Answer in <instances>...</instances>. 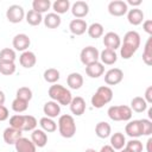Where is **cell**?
I'll return each instance as SVG.
<instances>
[{
	"label": "cell",
	"instance_id": "obj_52",
	"mask_svg": "<svg viewBox=\"0 0 152 152\" xmlns=\"http://www.w3.org/2000/svg\"><path fill=\"white\" fill-rule=\"evenodd\" d=\"M120 152H131V151H129V150H127V148H124V150H121Z\"/></svg>",
	"mask_w": 152,
	"mask_h": 152
},
{
	"label": "cell",
	"instance_id": "obj_23",
	"mask_svg": "<svg viewBox=\"0 0 152 152\" xmlns=\"http://www.w3.org/2000/svg\"><path fill=\"white\" fill-rule=\"evenodd\" d=\"M127 19L131 25H140L144 21V12L139 8H132L127 12Z\"/></svg>",
	"mask_w": 152,
	"mask_h": 152
},
{
	"label": "cell",
	"instance_id": "obj_2",
	"mask_svg": "<svg viewBox=\"0 0 152 152\" xmlns=\"http://www.w3.org/2000/svg\"><path fill=\"white\" fill-rule=\"evenodd\" d=\"M49 96L51 97L52 101L57 102L59 106H66V104H70L71 100H72V95H71V91L69 89H66L65 87L61 86V84H52L50 88H49V91H48Z\"/></svg>",
	"mask_w": 152,
	"mask_h": 152
},
{
	"label": "cell",
	"instance_id": "obj_17",
	"mask_svg": "<svg viewBox=\"0 0 152 152\" xmlns=\"http://www.w3.org/2000/svg\"><path fill=\"white\" fill-rule=\"evenodd\" d=\"M125 132L127 133L128 137L131 138H139L142 135L141 133V125H140V120H132L129 121L126 127H125Z\"/></svg>",
	"mask_w": 152,
	"mask_h": 152
},
{
	"label": "cell",
	"instance_id": "obj_27",
	"mask_svg": "<svg viewBox=\"0 0 152 152\" xmlns=\"http://www.w3.org/2000/svg\"><path fill=\"white\" fill-rule=\"evenodd\" d=\"M95 133H96V135H97L99 138L106 139V138H108V137L110 135V133H112V127H110V125H109L108 122H106V121H100V122L95 126Z\"/></svg>",
	"mask_w": 152,
	"mask_h": 152
},
{
	"label": "cell",
	"instance_id": "obj_21",
	"mask_svg": "<svg viewBox=\"0 0 152 152\" xmlns=\"http://www.w3.org/2000/svg\"><path fill=\"white\" fill-rule=\"evenodd\" d=\"M43 112L48 118L52 119V118H56V116L59 115L61 106L55 101H48V102H45V104L43 107Z\"/></svg>",
	"mask_w": 152,
	"mask_h": 152
},
{
	"label": "cell",
	"instance_id": "obj_33",
	"mask_svg": "<svg viewBox=\"0 0 152 152\" xmlns=\"http://www.w3.org/2000/svg\"><path fill=\"white\" fill-rule=\"evenodd\" d=\"M44 80L48 82V83H52V84H55L58 80H59V77H61V74H59V71L57 70V69H55V68H49V69H46L45 71H44Z\"/></svg>",
	"mask_w": 152,
	"mask_h": 152
},
{
	"label": "cell",
	"instance_id": "obj_44",
	"mask_svg": "<svg viewBox=\"0 0 152 152\" xmlns=\"http://www.w3.org/2000/svg\"><path fill=\"white\" fill-rule=\"evenodd\" d=\"M142 27H144V31L146 33H148L150 36L152 34V20H150V19L145 20L144 24H142Z\"/></svg>",
	"mask_w": 152,
	"mask_h": 152
},
{
	"label": "cell",
	"instance_id": "obj_38",
	"mask_svg": "<svg viewBox=\"0 0 152 152\" xmlns=\"http://www.w3.org/2000/svg\"><path fill=\"white\" fill-rule=\"evenodd\" d=\"M15 72V64L13 62H0V74L5 76L13 75Z\"/></svg>",
	"mask_w": 152,
	"mask_h": 152
},
{
	"label": "cell",
	"instance_id": "obj_41",
	"mask_svg": "<svg viewBox=\"0 0 152 152\" xmlns=\"http://www.w3.org/2000/svg\"><path fill=\"white\" fill-rule=\"evenodd\" d=\"M126 148L131 152H142V142L138 139H132L126 142Z\"/></svg>",
	"mask_w": 152,
	"mask_h": 152
},
{
	"label": "cell",
	"instance_id": "obj_7",
	"mask_svg": "<svg viewBox=\"0 0 152 152\" xmlns=\"http://www.w3.org/2000/svg\"><path fill=\"white\" fill-rule=\"evenodd\" d=\"M99 58H100V52L94 46H86L82 49V51L80 53V59L86 66L91 63L99 62Z\"/></svg>",
	"mask_w": 152,
	"mask_h": 152
},
{
	"label": "cell",
	"instance_id": "obj_26",
	"mask_svg": "<svg viewBox=\"0 0 152 152\" xmlns=\"http://www.w3.org/2000/svg\"><path fill=\"white\" fill-rule=\"evenodd\" d=\"M100 59L102 62V64H107V65H112L118 61V55L114 50H109V49H104L103 51H101L100 53Z\"/></svg>",
	"mask_w": 152,
	"mask_h": 152
},
{
	"label": "cell",
	"instance_id": "obj_16",
	"mask_svg": "<svg viewBox=\"0 0 152 152\" xmlns=\"http://www.w3.org/2000/svg\"><path fill=\"white\" fill-rule=\"evenodd\" d=\"M69 30L75 36H81L88 30V25L83 19H72L69 24Z\"/></svg>",
	"mask_w": 152,
	"mask_h": 152
},
{
	"label": "cell",
	"instance_id": "obj_25",
	"mask_svg": "<svg viewBox=\"0 0 152 152\" xmlns=\"http://www.w3.org/2000/svg\"><path fill=\"white\" fill-rule=\"evenodd\" d=\"M43 21H44V25L48 27V28H57L61 23H62V19L58 14H56L55 12L53 13H48L44 18H43Z\"/></svg>",
	"mask_w": 152,
	"mask_h": 152
},
{
	"label": "cell",
	"instance_id": "obj_48",
	"mask_svg": "<svg viewBox=\"0 0 152 152\" xmlns=\"http://www.w3.org/2000/svg\"><path fill=\"white\" fill-rule=\"evenodd\" d=\"M5 100H6L5 94H4V91H2V90H0V106H2V104L5 103Z\"/></svg>",
	"mask_w": 152,
	"mask_h": 152
},
{
	"label": "cell",
	"instance_id": "obj_13",
	"mask_svg": "<svg viewBox=\"0 0 152 152\" xmlns=\"http://www.w3.org/2000/svg\"><path fill=\"white\" fill-rule=\"evenodd\" d=\"M17 152H36V145L28 138H19L14 144Z\"/></svg>",
	"mask_w": 152,
	"mask_h": 152
},
{
	"label": "cell",
	"instance_id": "obj_8",
	"mask_svg": "<svg viewBox=\"0 0 152 152\" xmlns=\"http://www.w3.org/2000/svg\"><path fill=\"white\" fill-rule=\"evenodd\" d=\"M24 17H25V12L20 5H11L6 11V18L10 23L18 24L24 19Z\"/></svg>",
	"mask_w": 152,
	"mask_h": 152
},
{
	"label": "cell",
	"instance_id": "obj_32",
	"mask_svg": "<svg viewBox=\"0 0 152 152\" xmlns=\"http://www.w3.org/2000/svg\"><path fill=\"white\" fill-rule=\"evenodd\" d=\"M52 8L55 11L56 14H63L66 13L68 10L70 8V1L69 0H56L52 4Z\"/></svg>",
	"mask_w": 152,
	"mask_h": 152
},
{
	"label": "cell",
	"instance_id": "obj_39",
	"mask_svg": "<svg viewBox=\"0 0 152 152\" xmlns=\"http://www.w3.org/2000/svg\"><path fill=\"white\" fill-rule=\"evenodd\" d=\"M27 107H28V102H26L24 100H20V99H17V97L12 102V109L15 113H23L27 109Z\"/></svg>",
	"mask_w": 152,
	"mask_h": 152
},
{
	"label": "cell",
	"instance_id": "obj_10",
	"mask_svg": "<svg viewBox=\"0 0 152 152\" xmlns=\"http://www.w3.org/2000/svg\"><path fill=\"white\" fill-rule=\"evenodd\" d=\"M124 78V71L119 68H113L109 69L106 74H104V82L108 86H115L119 84Z\"/></svg>",
	"mask_w": 152,
	"mask_h": 152
},
{
	"label": "cell",
	"instance_id": "obj_34",
	"mask_svg": "<svg viewBox=\"0 0 152 152\" xmlns=\"http://www.w3.org/2000/svg\"><path fill=\"white\" fill-rule=\"evenodd\" d=\"M88 34L90 38H100L103 34V26L100 23H93L90 26H88Z\"/></svg>",
	"mask_w": 152,
	"mask_h": 152
},
{
	"label": "cell",
	"instance_id": "obj_20",
	"mask_svg": "<svg viewBox=\"0 0 152 152\" xmlns=\"http://www.w3.org/2000/svg\"><path fill=\"white\" fill-rule=\"evenodd\" d=\"M103 72H104V66L100 62H95V63H91L86 66V74L91 78H97Z\"/></svg>",
	"mask_w": 152,
	"mask_h": 152
},
{
	"label": "cell",
	"instance_id": "obj_29",
	"mask_svg": "<svg viewBox=\"0 0 152 152\" xmlns=\"http://www.w3.org/2000/svg\"><path fill=\"white\" fill-rule=\"evenodd\" d=\"M132 110L137 112V113H142L144 110L147 109V103L146 101L144 100V97H140V96H135L132 99L131 101V107H129Z\"/></svg>",
	"mask_w": 152,
	"mask_h": 152
},
{
	"label": "cell",
	"instance_id": "obj_1",
	"mask_svg": "<svg viewBox=\"0 0 152 152\" xmlns=\"http://www.w3.org/2000/svg\"><path fill=\"white\" fill-rule=\"evenodd\" d=\"M120 55L124 59H129L140 46V34L137 31H128L124 36V42L120 45Z\"/></svg>",
	"mask_w": 152,
	"mask_h": 152
},
{
	"label": "cell",
	"instance_id": "obj_47",
	"mask_svg": "<svg viewBox=\"0 0 152 152\" xmlns=\"http://www.w3.org/2000/svg\"><path fill=\"white\" fill-rule=\"evenodd\" d=\"M126 4H129V5H132V6H139V5L141 4V0H137V1H133V0H128Z\"/></svg>",
	"mask_w": 152,
	"mask_h": 152
},
{
	"label": "cell",
	"instance_id": "obj_51",
	"mask_svg": "<svg viewBox=\"0 0 152 152\" xmlns=\"http://www.w3.org/2000/svg\"><path fill=\"white\" fill-rule=\"evenodd\" d=\"M86 152H96V151H95L94 148H87V150H86Z\"/></svg>",
	"mask_w": 152,
	"mask_h": 152
},
{
	"label": "cell",
	"instance_id": "obj_49",
	"mask_svg": "<svg viewBox=\"0 0 152 152\" xmlns=\"http://www.w3.org/2000/svg\"><path fill=\"white\" fill-rule=\"evenodd\" d=\"M151 144H152V138H148V140H147V152H152Z\"/></svg>",
	"mask_w": 152,
	"mask_h": 152
},
{
	"label": "cell",
	"instance_id": "obj_6",
	"mask_svg": "<svg viewBox=\"0 0 152 152\" xmlns=\"http://www.w3.org/2000/svg\"><path fill=\"white\" fill-rule=\"evenodd\" d=\"M107 114L113 121H128L132 118V109L126 104L112 106L108 108Z\"/></svg>",
	"mask_w": 152,
	"mask_h": 152
},
{
	"label": "cell",
	"instance_id": "obj_18",
	"mask_svg": "<svg viewBox=\"0 0 152 152\" xmlns=\"http://www.w3.org/2000/svg\"><path fill=\"white\" fill-rule=\"evenodd\" d=\"M2 138H4V141L8 145H14L15 141L21 138V131L19 129H15L13 127H7L5 131H4V134H2Z\"/></svg>",
	"mask_w": 152,
	"mask_h": 152
},
{
	"label": "cell",
	"instance_id": "obj_15",
	"mask_svg": "<svg viewBox=\"0 0 152 152\" xmlns=\"http://www.w3.org/2000/svg\"><path fill=\"white\" fill-rule=\"evenodd\" d=\"M69 106H70L71 113L74 115H76V116H81L86 112V101L81 96L72 97V100H71V102H70Z\"/></svg>",
	"mask_w": 152,
	"mask_h": 152
},
{
	"label": "cell",
	"instance_id": "obj_9",
	"mask_svg": "<svg viewBox=\"0 0 152 152\" xmlns=\"http://www.w3.org/2000/svg\"><path fill=\"white\" fill-rule=\"evenodd\" d=\"M108 12L114 17H122L128 12L127 4L122 0H114L108 4Z\"/></svg>",
	"mask_w": 152,
	"mask_h": 152
},
{
	"label": "cell",
	"instance_id": "obj_36",
	"mask_svg": "<svg viewBox=\"0 0 152 152\" xmlns=\"http://www.w3.org/2000/svg\"><path fill=\"white\" fill-rule=\"evenodd\" d=\"M26 21L27 24H30L31 26H37L43 21V17L40 13H37L33 10H30L26 13Z\"/></svg>",
	"mask_w": 152,
	"mask_h": 152
},
{
	"label": "cell",
	"instance_id": "obj_31",
	"mask_svg": "<svg viewBox=\"0 0 152 152\" xmlns=\"http://www.w3.org/2000/svg\"><path fill=\"white\" fill-rule=\"evenodd\" d=\"M39 125L42 127V129L44 132H48V133H51V132H55L57 129V124L51 119V118H48V116H44L39 120Z\"/></svg>",
	"mask_w": 152,
	"mask_h": 152
},
{
	"label": "cell",
	"instance_id": "obj_30",
	"mask_svg": "<svg viewBox=\"0 0 152 152\" xmlns=\"http://www.w3.org/2000/svg\"><path fill=\"white\" fill-rule=\"evenodd\" d=\"M50 7H51L50 0H33V2H32V10L40 14L44 12H48V10H50Z\"/></svg>",
	"mask_w": 152,
	"mask_h": 152
},
{
	"label": "cell",
	"instance_id": "obj_14",
	"mask_svg": "<svg viewBox=\"0 0 152 152\" xmlns=\"http://www.w3.org/2000/svg\"><path fill=\"white\" fill-rule=\"evenodd\" d=\"M71 13L76 19L84 18L89 13V6H88V4L86 1H81V0L76 1L71 6Z\"/></svg>",
	"mask_w": 152,
	"mask_h": 152
},
{
	"label": "cell",
	"instance_id": "obj_37",
	"mask_svg": "<svg viewBox=\"0 0 152 152\" xmlns=\"http://www.w3.org/2000/svg\"><path fill=\"white\" fill-rule=\"evenodd\" d=\"M15 51L10 48H5L0 51V62H13L15 61Z\"/></svg>",
	"mask_w": 152,
	"mask_h": 152
},
{
	"label": "cell",
	"instance_id": "obj_12",
	"mask_svg": "<svg viewBox=\"0 0 152 152\" xmlns=\"http://www.w3.org/2000/svg\"><path fill=\"white\" fill-rule=\"evenodd\" d=\"M12 44H13V48L17 50V51H26V49L30 46L31 44V40L28 38L27 34L25 33H19L17 36H14L13 40H12Z\"/></svg>",
	"mask_w": 152,
	"mask_h": 152
},
{
	"label": "cell",
	"instance_id": "obj_50",
	"mask_svg": "<svg viewBox=\"0 0 152 152\" xmlns=\"http://www.w3.org/2000/svg\"><path fill=\"white\" fill-rule=\"evenodd\" d=\"M148 118H150V119H152V108H150V109H148Z\"/></svg>",
	"mask_w": 152,
	"mask_h": 152
},
{
	"label": "cell",
	"instance_id": "obj_3",
	"mask_svg": "<svg viewBox=\"0 0 152 152\" xmlns=\"http://www.w3.org/2000/svg\"><path fill=\"white\" fill-rule=\"evenodd\" d=\"M10 126L19 131H33L37 126V119L32 115L15 114L10 119Z\"/></svg>",
	"mask_w": 152,
	"mask_h": 152
},
{
	"label": "cell",
	"instance_id": "obj_24",
	"mask_svg": "<svg viewBox=\"0 0 152 152\" xmlns=\"http://www.w3.org/2000/svg\"><path fill=\"white\" fill-rule=\"evenodd\" d=\"M66 83H68L70 89L77 90L83 86V76L78 72H71L66 77Z\"/></svg>",
	"mask_w": 152,
	"mask_h": 152
},
{
	"label": "cell",
	"instance_id": "obj_28",
	"mask_svg": "<svg viewBox=\"0 0 152 152\" xmlns=\"http://www.w3.org/2000/svg\"><path fill=\"white\" fill-rule=\"evenodd\" d=\"M125 145H126V139L121 132H116L110 137V146L114 150H122Z\"/></svg>",
	"mask_w": 152,
	"mask_h": 152
},
{
	"label": "cell",
	"instance_id": "obj_40",
	"mask_svg": "<svg viewBox=\"0 0 152 152\" xmlns=\"http://www.w3.org/2000/svg\"><path fill=\"white\" fill-rule=\"evenodd\" d=\"M17 99L24 100L26 102H28L32 99V90L27 87H21L17 90Z\"/></svg>",
	"mask_w": 152,
	"mask_h": 152
},
{
	"label": "cell",
	"instance_id": "obj_22",
	"mask_svg": "<svg viewBox=\"0 0 152 152\" xmlns=\"http://www.w3.org/2000/svg\"><path fill=\"white\" fill-rule=\"evenodd\" d=\"M32 142L38 147H44L48 142V135L43 129H33L31 133Z\"/></svg>",
	"mask_w": 152,
	"mask_h": 152
},
{
	"label": "cell",
	"instance_id": "obj_4",
	"mask_svg": "<svg viewBox=\"0 0 152 152\" xmlns=\"http://www.w3.org/2000/svg\"><path fill=\"white\" fill-rule=\"evenodd\" d=\"M112 99H113V90L107 86H101L91 96V104L94 108H102L104 104L109 103Z\"/></svg>",
	"mask_w": 152,
	"mask_h": 152
},
{
	"label": "cell",
	"instance_id": "obj_43",
	"mask_svg": "<svg viewBox=\"0 0 152 152\" xmlns=\"http://www.w3.org/2000/svg\"><path fill=\"white\" fill-rule=\"evenodd\" d=\"M8 116H10V114H8V109H7L4 104L0 106V121H5V120H7Z\"/></svg>",
	"mask_w": 152,
	"mask_h": 152
},
{
	"label": "cell",
	"instance_id": "obj_5",
	"mask_svg": "<svg viewBox=\"0 0 152 152\" xmlns=\"http://www.w3.org/2000/svg\"><path fill=\"white\" fill-rule=\"evenodd\" d=\"M58 131L63 138H72L76 133V124L71 115L64 114L58 119Z\"/></svg>",
	"mask_w": 152,
	"mask_h": 152
},
{
	"label": "cell",
	"instance_id": "obj_45",
	"mask_svg": "<svg viewBox=\"0 0 152 152\" xmlns=\"http://www.w3.org/2000/svg\"><path fill=\"white\" fill-rule=\"evenodd\" d=\"M144 100L146 101L147 104H148V103H152V87H151V86L147 87V89H146V91H145V97H144Z\"/></svg>",
	"mask_w": 152,
	"mask_h": 152
},
{
	"label": "cell",
	"instance_id": "obj_11",
	"mask_svg": "<svg viewBox=\"0 0 152 152\" xmlns=\"http://www.w3.org/2000/svg\"><path fill=\"white\" fill-rule=\"evenodd\" d=\"M103 45L106 46V49H109V50H116L120 48L121 45V39L119 37L118 33L115 32H107L103 37Z\"/></svg>",
	"mask_w": 152,
	"mask_h": 152
},
{
	"label": "cell",
	"instance_id": "obj_42",
	"mask_svg": "<svg viewBox=\"0 0 152 152\" xmlns=\"http://www.w3.org/2000/svg\"><path fill=\"white\" fill-rule=\"evenodd\" d=\"M141 125V133L142 135H150L152 133V122L148 119H141L140 120Z\"/></svg>",
	"mask_w": 152,
	"mask_h": 152
},
{
	"label": "cell",
	"instance_id": "obj_35",
	"mask_svg": "<svg viewBox=\"0 0 152 152\" xmlns=\"http://www.w3.org/2000/svg\"><path fill=\"white\" fill-rule=\"evenodd\" d=\"M142 61L146 65L152 64V37H150L145 44V49L142 52Z\"/></svg>",
	"mask_w": 152,
	"mask_h": 152
},
{
	"label": "cell",
	"instance_id": "obj_19",
	"mask_svg": "<svg viewBox=\"0 0 152 152\" xmlns=\"http://www.w3.org/2000/svg\"><path fill=\"white\" fill-rule=\"evenodd\" d=\"M36 62H37V57L36 55L32 52V51H24L20 57H19V63L21 66L26 68V69H30V68H33L36 65Z\"/></svg>",
	"mask_w": 152,
	"mask_h": 152
},
{
	"label": "cell",
	"instance_id": "obj_46",
	"mask_svg": "<svg viewBox=\"0 0 152 152\" xmlns=\"http://www.w3.org/2000/svg\"><path fill=\"white\" fill-rule=\"evenodd\" d=\"M100 152H115V150H114L110 145H104V146L101 147Z\"/></svg>",
	"mask_w": 152,
	"mask_h": 152
}]
</instances>
